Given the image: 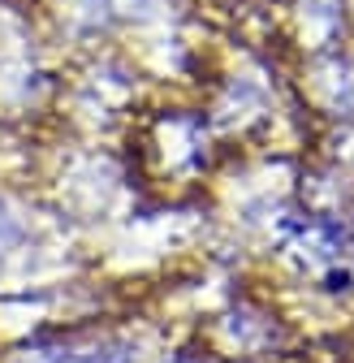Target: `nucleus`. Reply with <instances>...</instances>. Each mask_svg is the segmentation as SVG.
<instances>
[{"label": "nucleus", "instance_id": "1", "mask_svg": "<svg viewBox=\"0 0 354 363\" xmlns=\"http://www.w3.org/2000/svg\"><path fill=\"white\" fill-rule=\"evenodd\" d=\"M52 363H135L125 342H100V346H86V350H65Z\"/></svg>", "mask_w": 354, "mask_h": 363}]
</instances>
